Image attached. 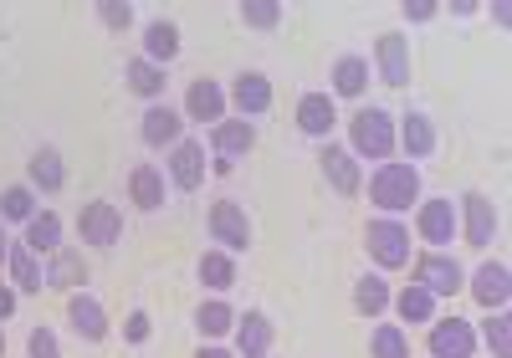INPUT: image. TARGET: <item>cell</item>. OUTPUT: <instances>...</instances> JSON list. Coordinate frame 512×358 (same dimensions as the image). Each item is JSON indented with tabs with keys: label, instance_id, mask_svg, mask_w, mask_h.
I'll return each mask as SVG.
<instances>
[{
	"label": "cell",
	"instance_id": "cell-40",
	"mask_svg": "<svg viewBox=\"0 0 512 358\" xmlns=\"http://www.w3.org/2000/svg\"><path fill=\"white\" fill-rule=\"evenodd\" d=\"M123 338H128V343H144V338H149V312H128Z\"/></svg>",
	"mask_w": 512,
	"mask_h": 358
},
{
	"label": "cell",
	"instance_id": "cell-22",
	"mask_svg": "<svg viewBox=\"0 0 512 358\" xmlns=\"http://www.w3.org/2000/svg\"><path fill=\"white\" fill-rule=\"evenodd\" d=\"M26 246H31L36 256L62 251V215H57V210H36V215L26 220Z\"/></svg>",
	"mask_w": 512,
	"mask_h": 358
},
{
	"label": "cell",
	"instance_id": "cell-34",
	"mask_svg": "<svg viewBox=\"0 0 512 358\" xmlns=\"http://www.w3.org/2000/svg\"><path fill=\"white\" fill-rule=\"evenodd\" d=\"M195 328H200L205 338H221V333H231V328H236V312H231V302H200V312H195Z\"/></svg>",
	"mask_w": 512,
	"mask_h": 358
},
{
	"label": "cell",
	"instance_id": "cell-35",
	"mask_svg": "<svg viewBox=\"0 0 512 358\" xmlns=\"http://www.w3.org/2000/svg\"><path fill=\"white\" fill-rule=\"evenodd\" d=\"M482 338H487L492 358H512V318L507 312H492V318L482 323Z\"/></svg>",
	"mask_w": 512,
	"mask_h": 358
},
{
	"label": "cell",
	"instance_id": "cell-15",
	"mask_svg": "<svg viewBox=\"0 0 512 358\" xmlns=\"http://www.w3.org/2000/svg\"><path fill=\"white\" fill-rule=\"evenodd\" d=\"M231 103H236L241 118H262V113L272 108V77H262V72H241L236 87H231Z\"/></svg>",
	"mask_w": 512,
	"mask_h": 358
},
{
	"label": "cell",
	"instance_id": "cell-11",
	"mask_svg": "<svg viewBox=\"0 0 512 358\" xmlns=\"http://www.w3.org/2000/svg\"><path fill=\"white\" fill-rule=\"evenodd\" d=\"M169 179H175V190L195 195V190L205 185V144L180 139L175 149H169Z\"/></svg>",
	"mask_w": 512,
	"mask_h": 358
},
{
	"label": "cell",
	"instance_id": "cell-8",
	"mask_svg": "<svg viewBox=\"0 0 512 358\" xmlns=\"http://www.w3.org/2000/svg\"><path fill=\"white\" fill-rule=\"evenodd\" d=\"M210 149H216L221 169H231L236 159H246V154L256 149V128H251V118H221L216 128H210Z\"/></svg>",
	"mask_w": 512,
	"mask_h": 358
},
{
	"label": "cell",
	"instance_id": "cell-16",
	"mask_svg": "<svg viewBox=\"0 0 512 358\" xmlns=\"http://www.w3.org/2000/svg\"><path fill=\"white\" fill-rule=\"evenodd\" d=\"M507 292H512V282H507V266L502 261H482L477 272H472V297L487 312H502L507 307Z\"/></svg>",
	"mask_w": 512,
	"mask_h": 358
},
{
	"label": "cell",
	"instance_id": "cell-19",
	"mask_svg": "<svg viewBox=\"0 0 512 358\" xmlns=\"http://www.w3.org/2000/svg\"><path fill=\"white\" fill-rule=\"evenodd\" d=\"M338 123V108H333V93H308L297 103V128L308 133V139H328Z\"/></svg>",
	"mask_w": 512,
	"mask_h": 358
},
{
	"label": "cell",
	"instance_id": "cell-13",
	"mask_svg": "<svg viewBox=\"0 0 512 358\" xmlns=\"http://www.w3.org/2000/svg\"><path fill=\"white\" fill-rule=\"evenodd\" d=\"M374 62H379V77L390 87H405L410 82V41L400 31H384L374 41Z\"/></svg>",
	"mask_w": 512,
	"mask_h": 358
},
{
	"label": "cell",
	"instance_id": "cell-46",
	"mask_svg": "<svg viewBox=\"0 0 512 358\" xmlns=\"http://www.w3.org/2000/svg\"><path fill=\"white\" fill-rule=\"evenodd\" d=\"M0 353H6V333H0Z\"/></svg>",
	"mask_w": 512,
	"mask_h": 358
},
{
	"label": "cell",
	"instance_id": "cell-3",
	"mask_svg": "<svg viewBox=\"0 0 512 358\" xmlns=\"http://www.w3.org/2000/svg\"><path fill=\"white\" fill-rule=\"evenodd\" d=\"M364 246H369V256L384 266V272H400V266H410V231L400 226L395 215H379V220H369Z\"/></svg>",
	"mask_w": 512,
	"mask_h": 358
},
{
	"label": "cell",
	"instance_id": "cell-25",
	"mask_svg": "<svg viewBox=\"0 0 512 358\" xmlns=\"http://www.w3.org/2000/svg\"><path fill=\"white\" fill-rule=\"evenodd\" d=\"M123 82H128V93H139V98H164V87H169L164 67H154L149 57H134V62H128Z\"/></svg>",
	"mask_w": 512,
	"mask_h": 358
},
{
	"label": "cell",
	"instance_id": "cell-42",
	"mask_svg": "<svg viewBox=\"0 0 512 358\" xmlns=\"http://www.w3.org/2000/svg\"><path fill=\"white\" fill-rule=\"evenodd\" d=\"M11 312H16V287H6V282H0V323H6Z\"/></svg>",
	"mask_w": 512,
	"mask_h": 358
},
{
	"label": "cell",
	"instance_id": "cell-45",
	"mask_svg": "<svg viewBox=\"0 0 512 358\" xmlns=\"http://www.w3.org/2000/svg\"><path fill=\"white\" fill-rule=\"evenodd\" d=\"M6 256H11V241H6V226H0V266H6Z\"/></svg>",
	"mask_w": 512,
	"mask_h": 358
},
{
	"label": "cell",
	"instance_id": "cell-26",
	"mask_svg": "<svg viewBox=\"0 0 512 358\" xmlns=\"http://www.w3.org/2000/svg\"><path fill=\"white\" fill-rule=\"evenodd\" d=\"M200 282H205L210 292H231V287H236V256L221 251V246L205 251V256H200Z\"/></svg>",
	"mask_w": 512,
	"mask_h": 358
},
{
	"label": "cell",
	"instance_id": "cell-27",
	"mask_svg": "<svg viewBox=\"0 0 512 358\" xmlns=\"http://www.w3.org/2000/svg\"><path fill=\"white\" fill-rule=\"evenodd\" d=\"M369 87V62L364 57H338L333 62V93L338 98H364Z\"/></svg>",
	"mask_w": 512,
	"mask_h": 358
},
{
	"label": "cell",
	"instance_id": "cell-38",
	"mask_svg": "<svg viewBox=\"0 0 512 358\" xmlns=\"http://www.w3.org/2000/svg\"><path fill=\"white\" fill-rule=\"evenodd\" d=\"M26 353H31V358H62V343H57V333H52V328H31Z\"/></svg>",
	"mask_w": 512,
	"mask_h": 358
},
{
	"label": "cell",
	"instance_id": "cell-21",
	"mask_svg": "<svg viewBox=\"0 0 512 358\" xmlns=\"http://www.w3.org/2000/svg\"><path fill=\"white\" fill-rule=\"evenodd\" d=\"M6 272H11L16 292H41V287H47V272H41V261H36V251H31L26 241H16V246H11Z\"/></svg>",
	"mask_w": 512,
	"mask_h": 358
},
{
	"label": "cell",
	"instance_id": "cell-29",
	"mask_svg": "<svg viewBox=\"0 0 512 358\" xmlns=\"http://www.w3.org/2000/svg\"><path fill=\"white\" fill-rule=\"evenodd\" d=\"M395 302V312H400V323H436V297L425 292V287H405L400 297H390Z\"/></svg>",
	"mask_w": 512,
	"mask_h": 358
},
{
	"label": "cell",
	"instance_id": "cell-30",
	"mask_svg": "<svg viewBox=\"0 0 512 358\" xmlns=\"http://www.w3.org/2000/svg\"><path fill=\"white\" fill-rule=\"evenodd\" d=\"M354 307L364 312V318H379V312L390 307V282H384L379 272H364L354 282Z\"/></svg>",
	"mask_w": 512,
	"mask_h": 358
},
{
	"label": "cell",
	"instance_id": "cell-23",
	"mask_svg": "<svg viewBox=\"0 0 512 358\" xmlns=\"http://www.w3.org/2000/svg\"><path fill=\"white\" fill-rule=\"evenodd\" d=\"M395 144H405L410 159L436 154V123L425 118V113H405V123H400V133H395Z\"/></svg>",
	"mask_w": 512,
	"mask_h": 358
},
{
	"label": "cell",
	"instance_id": "cell-44",
	"mask_svg": "<svg viewBox=\"0 0 512 358\" xmlns=\"http://www.w3.org/2000/svg\"><path fill=\"white\" fill-rule=\"evenodd\" d=\"M195 358H236V353H226V348H200Z\"/></svg>",
	"mask_w": 512,
	"mask_h": 358
},
{
	"label": "cell",
	"instance_id": "cell-14",
	"mask_svg": "<svg viewBox=\"0 0 512 358\" xmlns=\"http://www.w3.org/2000/svg\"><path fill=\"white\" fill-rule=\"evenodd\" d=\"M318 164H323V179L338 190V195H359V185H364V174H359V159L349 154V149H338V144H323V154H318Z\"/></svg>",
	"mask_w": 512,
	"mask_h": 358
},
{
	"label": "cell",
	"instance_id": "cell-24",
	"mask_svg": "<svg viewBox=\"0 0 512 358\" xmlns=\"http://www.w3.org/2000/svg\"><path fill=\"white\" fill-rule=\"evenodd\" d=\"M128 200H134L139 210H159L164 205V174L154 164H139L134 174H128Z\"/></svg>",
	"mask_w": 512,
	"mask_h": 358
},
{
	"label": "cell",
	"instance_id": "cell-6",
	"mask_svg": "<svg viewBox=\"0 0 512 358\" xmlns=\"http://www.w3.org/2000/svg\"><path fill=\"white\" fill-rule=\"evenodd\" d=\"M77 236L88 241V246H113L123 236V210L113 200H93V205H82L77 215Z\"/></svg>",
	"mask_w": 512,
	"mask_h": 358
},
{
	"label": "cell",
	"instance_id": "cell-33",
	"mask_svg": "<svg viewBox=\"0 0 512 358\" xmlns=\"http://www.w3.org/2000/svg\"><path fill=\"white\" fill-rule=\"evenodd\" d=\"M369 348H374V358H410V333L400 323H379Z\"/></svg>",
	"mask_w": 512,
	"mask_h": 358
},
{
	"label": "cell",
	"instance_id": "cell-20",
	"mask_svg": "<svg viewBox=\"0 0 512 358\" xmlns=\"http://www.w3.org/2000/svg\"><path fill=\"white\" fill-rule=\"evenodd\" d=\"M236 358H267L272 353V323L262 318V312H246V318H236Z\"/></svg>",
	"mask_w": 512,
	"mask_h": 358
},
{
	"label": "cell",
	"instance_id": "cell-2",
	"mask_svg": "<svg viewBox=\"0 0 512 358\" xmlns=\"http://www.w3.org/2000/svg\"><path fill=\"white\" fill-rule=\"evenodd\" d=\"M349 154L384 164V159L395 154V118L384 113V108H359L349 118Z\"/></svg>",
	"mask_w": 512,
	"mask_h": 358
},
{
	"label": "cell",
	"instance_id": "cell-18",
	"mask_svg": "<svg viewBox=\"0 0 512 358\" xmlns=\"http://www.w3.org/2000/svg\"><path fill=\"white\" fill-rule=\"evenodd\" d=\"M180 128H185V118L169 108V103H154L149 113H144V123H139V139L149 144V149H164V144H180Z\"/></svg>",
	"mask_w": 512,
	"mask_h": 358
},
{
	"label": "cell",
	"instance_id": "cell-32",
	"mask_svg": "<svg viewBox=\"0 0 512 358\" xmlns=\"http://www.w3.org/2000/svg\"><path fill=\"white\" fill-rule=\"evenodd\" d=\"M62 179H67V169H62V154H57V149H36V154H31V185L62 190Z\"/></svg>",
	"mask_w": 512,
	"mask_h": 358
},
{
	"label": "cell",
	"instance_id": "cell-37",
	"mask_svg": "<svg viewBox=\"0 0 512 358\" xmlns=\"http://www.w3.org/2000/svg\"><path fill=\"white\" fill-rule=\"evenodd\" d=\"M0 215H6V220H31V215H36L31 190H26V185H11L6 195H0Z\"/></svg>",
	"mask_w": 512,
	"mask_h": 358
},
{
	"label": "cell",
	"instance_id": "cell-41",
	"mask_svg": "<svg viewBox=\"0 0 512 358\" xmlns=\"http://www.w3.org/2000/svg\"><path fill=\"white\" fill-rule=\"evenodd\" d=\"M431 16H436L431 0H415V6H405V21H415V26H420V21H431Z\"/></svg>",
	"mask_w": 512,
	"mask_h": 358
},
{
	"label": "cell",
	"instance_id": "cell-39",
	"mask_svg": "<svg viewBox=\"0 0 512 358\" xmlns=\"http://www.w3.org/2000/svg\"><path fill=\"white\" fill-rule=\"evenodd\" d=\"M98 21H103L108 31H128V21H134V11H128V6H98Z\"/></svg>",
	"mask_w": 512,
	"mask_h": 358
},
{
	"label": "cell",
	"instance_id": "cell-7",
	"mask_svg": "<svg viewBox=\"0 0 512 358\" xmlns=\"http://www.w3.org/2000/svg\"><path fill=\"white\" fill-rule=\"evenodd\" d=\"M415 287H425L431 297H456L466 287V277H461V266L446 251H431V256L415 261Z\"/></svg>",
	"mask_w": 512,
	"mask_h": 358
},
{
	"label": "cell",
	"instance_id": "cell-4",
	"mask_svg": "<svg viewBox=\"0 0 512 358\" xmlns=\"http://www.w3.org/2000/svg\"><path fill=\"white\" fill-rule=\"evenodd\" d=\"M210 236L221 241V251H246L251 246V215L236 205V200H216L210 205Z\"/></svg>",
	"mask_w": 512,
	"mask_h": 358
},
{
	"label": "cell",
	"instance_id": "cell-43",
	"mask_svg": "<svg viewBox=\"0 0 512 358\" xmlns=\"http://www.w3.org/2000/svg\"><path fill=\"white\" fill-rule=\"evenodd\" d=\"M492 21H497V26H507V21H512V6H502V0H497V6H492Z\"/></svg>",
	"mask_w": 512,
	"mask_h": 358
},
{
	"label": "cell",
	"instance_id": "cell-9",
	"mask_svg": "<svg viewBox=\"0 0 512 358\" xmlns=\"http://www.w3.org/2000/svg\"><path fill=\"white\" fill-rule=\"evenodd\" d=\"M415 231H420V241H431L436 251L451 246L456 231H461L456 205H451V200H420V210H415Z\"/></svg>",
	"mask_w": 512,
	"mask_h": 358
},
{
	"label": "cell",
	"instance_id": "cell-31",
	"mask_svg": "<svg viewBox=\"0 0 512 358\" xmlns=\"http://www.w3.org/2000/svg\"><path fill=\"white\" fill-rule=\"evenodd\" d=\"M88 282V261L77 251H52V266H47V287H77Z\"/></svg>",
	"mask_w": 512,
	"mask_h": 358
},
{
	"label": "cell",
	"instance_id": "cell-10",
	"mask_svg": "<svg viewBox=\"0 0 512 358\" xmlns=\"http://www.w3.org/2000/svg\"><path fill=\"white\" fill-rule=\"evenodd\" d=\"M67 323H72V333H77L82 343H103V338H108V312H103V302L88 297V292H72V297H67Z\"/></svg>",
	"mask_w": 512,
	"mask_h": 358
},
{
	"label": "cell",
	"instance_id": "cell-5",
	"mask_svg": "<svg viewBox=\"0 0 512 358\" xmlns=\"http://www.w3.org/2000/svg\"><path fill=\"white\" fill-rule=\"evenodd\" d=\"M461 236H466V246H492V236H497V205L482 195V190H472V195H461Z\"/></svg>",
	"mask_w": 512,
	"mask_h": 358
},
{
	"label": "cell",
	"instance_id": "cell-36",
	"mask_svg": "<svg viewBox=\"0 0 512 358\" xmlns=\"http://www.w3.org/2000/svg\"><path fill=\"white\" fill-rule=\"evenodd\" d=\"M241 26H251V31H277V26H282V6H277V0H251V6H241Z\"/></svg>",
	"mask_w": 512,
	"mask_h": 358
},
{
	"label": "cell",
	"instance_id": "cell-17",
	"mask_svg": "<svg viewBox=\"0 0 512 358\" xmlns=\"http://www.w3.org/2000/svg\"><path fill=\"white\" fill-rule=\"evenodd\" d=\"M185 113H190L195 123H210V128H216V123L226 118V93H221V87L210 82V77H195L190 93H185Z\"/></svg>",
	"mask_w": 512,
	"mask_h": 358
},
{
	"label": "cell",
	"instance_id": "cell-28",
	"mask_svg": "<svg viewBox=\"0 0 512 358\" xmlns=\"http://www.w3.org/2000/svg\"><path fill=\"white\" fill-rule=\"evenodd\" d=\"M144 57H149L154 67L175 62V57H180V31L169 26V21H154V26L144 31Z\"/></svg>",
	"mask_w": 512,
	"mask_h": 358
},
{
	"label": "cell",
	"instance_id": "cell-12",
	"mask_svg": "<svg viewBox=\"0 0 512 358\" xmlns=\"http://www.w3.org/2000/svg\"><path fill=\"white\" fill-rule=\"evenodd\" d=\"M477 353V333L461 318H436L431 323V358H472Z\"/></svg>",
	"mask_w": 512,
	"mask_h": 358
},
{
	"label": "cell",
	"instance_id": "cell-1",
	"mask_svg": "<svg viewBox=\"0 0 512 358\" xmlns=\"http://www.w3.org/2000/svg\"><path fill=\"white\" fill-rule=\"evenodd\" d=\"M369 200L384 210V215H400L420 200V169L405 164V159H384L374 174H369Z\"/></svg>",
	"mask_w": 512,
	"mask_h": 358
}]
</instances>
